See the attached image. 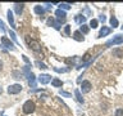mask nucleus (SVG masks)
<instances>
[{"label": "nucleus", "instance_id": "nucleus-7", "mask_svg": "<svg viewBox=\"0 0 123 116\" xmlns=\"http://www.w3.org/2000/svg\"><path fill=\"white\" fill-rule=\"evenodd\" d=\"M1 43H3V44H4V45L6 46V48L14 49V46H13V44H12V43H10V40H9V39H8L6 36H3V37H1Z\"/></svg>", "mask_w": 123, "mask_h": 116}, {"label": "nucleus", "instance_id": "nucleus-2", "mask_svg": "<svg viewBox=\"0 0 123 116\" xmlns=\"http://www.w3.org/2000/svg\"><path fill=\"white\" fill-rule=\"evenodd\" d=\"M27 43H28V45H30V48L35 50V52H40V44L36 41V40H33V39H30V37H27Z\"/></svg>", "mask_w": 123, "mask_h": 116}, {"label": "nucleus", "instance_id": "nucleus-3", "mask_svg": "<svg viewBox=\"0 0 123 116\" xmlns=\"http://www.w3.org/2000/svg\"><path fill=\"white\" fill-rule=\"evenodd\" d=\"M22 90V85L21 84H13L8 88V93L9 94H18L19 92Z\"/></svg>", "mask_w": 123, "mask_h": 116}, {"label": "nucleus", "instance_id": "nucleus-5", "mask_svg": "<svg viewBox=\"0 0 123 116\" xmlns=\"http://www.w3.org/2000/svg\"><path fill=\"white\" fill-rule=\"evenodd\" d=\"M81 90H82V93H88L91 90V83L87 80L82 81V84H81Z\"/></svg>", "mask_w": 123, "mask_h": 116}, {"label": "nucleus", "instance_id": "nucleus-4", "mask_svg": "<svg viewBox=\"0 0 123 116\" xmlns=\"http://www.w3.org/2000/svg\"><path fill=\"white\" fill-rule=\"evenodd\" d=\"M55 15H56L58 21H59L60 23H62V22H64V21H65V18H67V14H65V12H64V10H62V9H58V10L55 12Z\"/></svg>", "mask_w": 123, "mask_h": 116}, {"label": "nucleus", "instance_id": "nucleus-15", "mask_svg": "<svg viewBox=\"0 0 123 116\" xmlns=\"http://www.w3.org/2000/svg\"><path fill=\"white\" fill-rule=\"evenodd\" d=\"M35 12H36L37 14H44V8H41L40 5H37V7H35Z\"/></svg>", "mask_w": 123, "mask_h": 116}, {"label": "nucleus", "instance_id": "nucleus-10", "mask_svg": "<svg viewBox=\"0 0 123 116\" xmlns=\"http://www.w3.org/2000/svg\"><path fill=\"white\" fill-rule=\"evenodd\" d=\"M73 39L77 41H83V36H82V34L80 32V31H76L74 34H73Z\"/></svg>", "mask_w": 123, "mask_h": 116}, {"label": "nucleus", "instance_id": "nucleus-30", "mask_svg": "<svg viewBox=\"0 0 123 116\" xmlns=\"http://www.w3.org/2000/svg\"><path fill=\"white\" fill-rule=\"evenodd\" d=\"M0 94H1V87H0Z\"/></svg>", "mask_w": 123, "mask_h": 116}, {"label": "nucleus", "instance_id": "nucleus-12", "mask_svg": "<svg viewBox=\"0 0 123 116\" xmlns=\"http://www.w3.org/2000/svg\"><path fill=\"white\" fill-rule=\"evenodd\" d=\"M15 12H17V14H21V12L23 10V7H25V5H23V4H15Z\"/></svg>", "mask_w": 123, "mask_h": 116}, {"label": "nucleus", "instance_id": "nucleus-8", "mask_svg": "<svg viewBox=\"0 0 123 116\" xmlns=\"http://www.w3.org/2000/svg\"><path fill=\"white\" fill-rule=\"evenodd\" d=\"M108 34H110V29H109V27H105V26H103V29L100 30V32H99V37L106 36Z\"/></svg>", "mask_w": 123, "mask_h": 116}, {"label": "nucleus", "instance_id": "nucleus-21", "mask_svg": "<svg viewBox=\"0 0 123 116\" xmlns=\"http://www.w3.org/2000/svg\"><path fill=\"white\" fill-rule=\"evenodd\" d=\"M13 76H14V79H21L22 73H19L18 71H13Z\"/></svg>", "mask_w": 123, "mask_h": 116}, {"label": "nucleus", "instance_id": "nucleus-29", "mask_svg": "<svg viewBox=\"0 0 123 116\" xmlns=\"http://www.w3.org/2000/svg\"><path fill=\"white\" fill-rule=\"evenodd\" d=\"M1 67H3V63L0 62V71H1Z\"/></svg>", "mask_w": 123, "mask_h": 116}, {"label": "nucleus", "instance_id": "nucleus-20", "mask_svg": "<svg viewBox=\"0 0 123 116\" xmlns=\"http://www.w3.org/2000/svg\"><path fill=\"white\" fill-rule=\"evenodd\" d=\"M98 19H91V22H90V27H92V29H96L98 27Z\"/></svg>", "mask_w": 123, "mask_h": 116}, {"label": "nucleus", "instance_id": "nucleus-27", "mask_svg": "<svg viewBox=\"0 0 123 116\" xmlns=\"http://www.w3.org/2000/svg\"><path fill=\"white\" fill-rule=\"evenodd\" d=\"M0 30H3V31H4V23H3L1 21H0Z\"/></svg>", "mask_w": 123, "mask_h": 116}, {"label": "nucleus", "instance_id": "nucleus-1", "mask_svg": "<svg viewBox=\"0 0 123 116\" xmlns=\"http://www.w3.org/2000/svg\"><path fill=\"white\" fill-rule=\"evenodd\" d=\"M35 103L32 102V101H27V102H25V104H23L22 107V111L25 112V114H32V112L35 111Z\"/></svg>", "mask_w": 123, "mask_h": 116}, {"label": "nucleus", "instance_id": "nucleus-22", "mask_svg": "<svg viewBox=\"0 0 123 116\" xmlns=\"http://www.w3.org/2000/svg\"><path fill=\"white\" fill-rule=\"evenodd\" d=\"M115 116H123V110L122 108H118V110L115 111Z\"/></svg>", "mask_w": 123, "mask_h": 116}, {"label": "nucleus", "instance_id": "nucleus-11", "mask_svg": "<svg viewBox=\"0 0 123 116\" xmlns=\"http://www.w3.org/2000/svg\"><path fill=\"white\" fill-rule=\"evenodd\" d=\"M113 54L115 57H123V50L122 49H113Z\"/></svg>", "mask_w": 123, "mask_h": 116}, {"label": "nucleus", "instance_id": "nucleus-14", "mask_svg": "<svg viewBox=\"0 0 123 116\" xmlns=\"http://www.w3.org/2000/svg\"><path fill=\"white\" fill-rule=\"evenodd\" d=\"M74 94H76L77 101H78V102H83V98H82V95H81V93H80L78 89H76V90H74Z\"/></svg>", "mask_w": 123, "mask_h": 116}, {"label": "nucleus", "instance_id": "nucleus-23", "mask_svg": "<svg viewBox=\"0 0 123 116\" xmlns=\"http://www.w3.org/2000/svg\"><path fill=\"white\" fill-rule=\"evenodd\" d=\"M36 66H38V67H40V68H48V67H46V66L44 65V63H41V62H36Z\"/></svg>", "mask_w": 123, "mask_h": 116}, {"label": "nucleus", "instance_id": "nucleus-19", "mask_svg": "<svg viewBox=\"0 0 123 116\" xmlns=\"http://www.w3.org/2000/svg\"><path fill=\"white\" fill-rule=\"evenodd\" d=\"M80 32L87 34V32H88V27H87L86 25H82V26H81V29H80Z\"/></svg>", "mask_w": 123, "mask_h": 116}, {"label": "nucleus", "instance_id": "nucleus-13", "mask_svg": "<svg viewBox=\"0 0 123 116\" xmlns=\"http://www.w3.org/2000/svg\"><path fill=\"white\" fill-rule=\"evenodd\" d=\"M51 84L54 85V87H62V85H63L62 80H59V79H54V80H51Z\"/></svg>", "mask_w": 123, "mask_h": 116}, {"label": "nucleus", "instance_id": "nucleus-26", "mask_svg": "<svg viewBox=\"0 0 123 116\" xmlns=\"http://www.w3.org/2000/svg\"><path fill=\"white\" fill-rule=\"evenodd\" d=\"M60 94L64 95V97H71V94H69V93H65V92H60Z\"/></svg>", "mask_w": 123, "mask_h": 116}, {"label": "nucleus", "instance_id": "nucleus-24", "mask_svg": "<svg viewBox=\"0 0 123 116\" xmlns=\"http://www.w3.org/2000/svg\"><path fill=\"white\" fill-rule=\"evenodd\" d=\"M64 32L67 34V35H69V32H71V27H69V26H65V29H64Z\"/></svg>", "mask_w": 123, "mask_h": 116}, {"label": "nucleus", "instance_id": "nucleus-28", "mask_svg": "<svg viewBox=\"0 0 123 116\" xmlns=\"http://www.w3.org/2000/svg\"><path fill=\"white\" fill-rule=\"evenodd\" d=\"M100 21L104 22V21H105V17H104V15H101V17H100Z\"/></svg>", "mask_w": 123, "mask_h": 116}, {"label": "nucleus", "instance_id": "nucleus-25", "mask_svg": "<svg viewBox=\"0 0 123 116\" xmlns=\"http://www.w3.org/2000/svg\"><path fill=\"white\" fill-rule=\"evenodd\" d=\"M60 8H63V9H69L71 7H69L68 4H62V5H60Z\"/></svg>", "mask_w": 123, "mask_h": 116}, {"label": "nucleus", "instance_id": "nucleus-9", "mask_svg": "<svg viewBox=\"0 0 123 116\" xmlns=\"http://www.w3.org/2000/svg\"><path fill=\"white\" fill-rule=\"evenodd\" d=\"M38 80H40L41 84H48L49 81H50V76H49V75H40Z\"/></svg>", "mask_w": 123, "mask_h": 116}, {"label": "nucleus", "instance_id": "nucleus-17", "mask_svg": "<svg viewBox=\"0 0 123 116\" xmlns=\"http://www.w3.org/2000/svg\"><path fill=\"white\" fill-rule=\"evenodd\" d=\"M110 25L113 26V27H117L118 26V19L115 18V17H111L110 18Z\"/></svg>", "mask_w": 123, "mask_h": 116}, {"label": "nucleus", "instance_id": "nucleus-6", "mask_svg": "<svg viewBox=\"0 0 123 116\" xmlns=\"http://www.w3.org/2000/svg\"><path fill=\"white\" fill-rule=\"evenodd\" d=\"M121 43H123V36H117V37L111 39L110 41H108V43H106V45L109 46V45H115V44H121Z\"/></svg>", "mask_w": 123, "mask_h": 116}, {"label": "nucleus", "instance_id": "nucleus-16", "mask_svg": "<svg viewBox=\"0 0 123 116\" xmlns=\"http://www.w3.org/2000/svg\"><path fill=\"white\" fill-rule=\"evenodd\" d=\"M8 19H9V22H10V25L14 27V19H13V14H12V12L9 10L8 12Z\"/></svg>", "mask_w": 123, "mask_h": 116}, {"label": "nucleus", "instance_id": "nucleus-18", "mask_svg": "<svg viewBox=\"0 0 123 116\" xmlns=\"http://www.w3.org/2000/svg\"><path fill=\"white\" fill-rule=\"evenodd\" d=\"M85 21H86V18L82 17V15H77V17H76V22L77 23H83Z\"/></svg>", "mask_w": 123, "mask_h": 116}]
</instances>
